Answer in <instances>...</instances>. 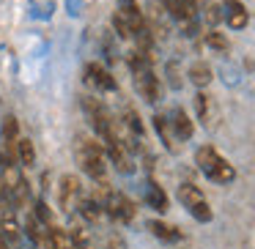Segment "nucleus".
I'll list each match as a JSON object with an SVG mask.
<instances>
[{"instance_id": "nucleus-1", "label": "nucleus", "mask_w": 255, "mask_h": 249, "mask_svg": "<svg viewBox=\"0 0 255 249\" xmlns=\"http://www.w3.org/2000/svg\"><path fill=\"white\" fill-rule=\"evenodd\" d=\"M102 145L91 137H77L74 145V156H77V165L85 170V175L94 178L96 183H107V165H105V154H102Z\"/></svg>"}, {"instance_id": "nucleus-2", "label": "nucleus", "mask_w": 255, "mask_h": 249, "mask_svg": "<svg viewBox=\"0 0 255 249\" xmlns=\"http://www.w3.org/2000/svg\"><path fill=\"white\" fill-rule=\"evenodd\" d=\"M195 165H198V170L203 172L211 183H233V178H236L233 165L228 159H222V156L217 154V148H211V145H200V148L195 151Z\"/></svg>"}, {"instance_id": "nucleus-3", "label": "nucleus", "mask_w": 255, "mask_h": 249, "mask_svg": "<svg viewBox=\"0 0 255 249\" xmlns=\"http://www.w3.org/2000/svg\"><path fill=\"white\" fill-rule=\"evenodd\" d=\"M102 211H105L110 219L116 222H124V225H129V222L134 219V214H137V205H134V200H129L124 192H107L105 200H102Z\"/></svg>"}, {"instance_id": "nucleus-4", "label": "nucleus", "mask_w": 255, "mask_h": 249, "mask_svg": "<svg viewBox=\"0 0 255 249\" xmlns=\"http://www.w3.org/2000/svg\"><path fill=\"white\" fill-rule=\"evenodd\" d=\"M178 200H181V205L198 222H211V219H214V214H211V208H209V203H206L203 192H200L195 183H181V186H178Z\"/></svg>"}, {"instance_id": "nucleus-5", "label": "nucleus", "mask_w": 255, "mask_h": 249, "mask_svg": "<svg viewBox=\"0 0 255 249\" xmlns=\"http://www.w3.org/2000/svg\"><path fill=\"white\" fill-rule=\"evenodd\" d=\"M134 88H137V93L143 96L145 101H151V104H156V101L162 99V85H159V77H154V69H140V72H134Z\"/></svg>"}, {"instance_id": "nucleus-6", "label": "nucleus", "mask_w": 255, "mask_h": 249, "mask_svg": "<svg viewBox=\"0 0 255 249\" xmlns=\"http://www.w3.org/2000/svg\"><path fill=\"white\" fill-rule=\"evenodd\" d=\"M83 80H85V85H91V88H99V90H107V93L118 90L116 77H113V74L107 72L105 66H102V63H85Z\"/></svg>"}, {"instance_id": "nucleus-7", "label": "nucleus", "mask_w": 255, "mask_h": 249, "mask_svg": "<svg viewBox=\"0 0 255 249\" xmlns=\"http://www.w3.org/2000/svg\"><path fill=\"white\" fill-rule=\"evenodd\" d=\"M80 200V178L77 175H63L58 181V205L63 211H72Z\"/></svg>"}, {"instance_id": "nucleus-8", "label": "nucleus", "mask_w": 255, "mask_h": 249, "mask_svg": "<svg viewBox=\"0 0 255 249\" xmlns=\"http://www.w3.org/2000/svg\"><path fill=\"white\" fill-rule=\"evenodd\" d=\"M222 14H225V22L231 30H242V28H247V22H250L247 8H244L239 0H225V3H222Z\"/></svg>"}, {"instance_id": "nucleus-9", "label": "nucleus", "mask_w": 255, "mask_h": 249, "mask_svg": "<svg viewBox=\"0 0 255 249\" xmlns=\"http://www.w3.org/2000/svg\"><path fill=\"white\" fill-rule=\"evenodd\" d=\"M170 129H173V134H176L178 140H189L195 134L192 121H189V115L181 110V107H176V110L170 112Z\"/></svg>"}, {"instance_id": "nucleus-10", "label": "nucleus", "mask_w": 255, "mask_h": 249, "mask_svg": "<svg viewBox=\"0 0 255 249\" xmlns=\"http://www.w3.org/2000/svg\"><path fill=\"white\" fill-rule=\"evenodd\" d=\"M145 203H148L154 211H159V214H165L167 205H170V200H167L165 189H162L159 183L154 181V178H148V183H145Z\"/></svg>"}, {"instance_id": "nucleus-11", "label": "nucleus", "mask_w": 255, "mask_h": 249, "mask_svg": "<svg viewBox=\"0 0 255 249\" xmlns=\"http://www.w3.org/2000/svg\"><path fill=\"white\" fill-rule=\"evenodd\" d=\"M148 230L154 233L159 241H165V244H178V241L184 238V233L178 230V227L167 225V222H159V219H151V222H148Z\"/></svg>"}, {"instance_id": "nucleus-12", "label": "nucleus", "mask_w": 255, "mask_h": 249, "mask_svg": "<svg viewBox=\"0 0 255 249\" xmlns=\"http://www.w3.org/2000/svg\"><path fill=\"white\" fill-rule=\"evenodd\" d=\"M165 8L178 19V22H184V19H195V11H198L195 0H165Z\"/></svg>"}, {"instance_id": "nucleus-13", "label": "nucleus", "mask_w": 255, "mask_h": 249, "mask_svg": "<svg viewBox=\"0 0 255 249\" xmlns=\"http://www.w3.org/2000/svg\"><path fill=\"white\" fill-rule=\"evenodd\" d=\"M187 77H189V83L195 85V88H206V85L211 83V66L209 63H203V61H195L192 66H189V72H187Z\"/></svg>"}, {"instance_id": "nucleus-14", "label": "nucleus", "mask_w": 255, "mask_h": 249, "mask_svg": "<svg viewBox=\"0 0 255 249\" xmlns=\"http://www.w3.org/2000/svg\"><path fill=\"white\" fill-rule=\"evenodd\" d=\"M0 230H3V238H6L8 244H19V238H22L19 222L14 219L11 211H3V216H0Z\"/></svg>"}, {"instance_id": "nucleus-15", "label": "nucleus", "mask_w": 255, "mask_h": 249, "mask_svg": "<svg viewBox=\"0 0 255 249\" xmlns=\"http://www.w3.org/2000/svg\"><path fill=\"white\" fill-rule=\"evenodd\" d=\"M154 129H156V134H159V140H162V145H165L167 151H173L176 154V143H173V129H170V121H167L165 115H154Z\"/></svg>"}, {"instance_id": "nucleus-16", "label": "nucleus", "mask_w": 255, "mask_h": 249, "mask_svg": "<svg viewBox=\"0 0 255 249\" xmlns=\"http://www.w3.org/2000/svg\"><path fill=\"white\" fill-rule=\"evenodd\" d=\"M77 208H80V216H83L85 222H99L102 205L96 203L94 197H80V200H77Z\"/></svg>"}, {"instance_id": "nucleus-17", "label": "nucleus", "mask_w": 255, "mask_h": 249, "mask_svg": "<svg viewBox=\"0 0 255 249\" xmlns=\"http://www.w3.org/2000/svg\"><path fill=\"white\" fill-rule=\"evenodd\" d=\"M17 162L22 167H33L36 165V148H33V143H30L28 137L17 140Z\"/></svg>"}, {"instance_id": "nucleus-18", "label": "nucleus", "mask_w": 255, "mask_h": 249, "mask_svg": "<svg viewBox=\"0 0 255 249\" xmlns=\"http://www.w3.org/2000/svg\"><path fill=\"white\" fill-rule=\"evenodd\" d=\"M124 126L129 129L132 134H137V137H145V126H143V118L137 115V110H132V107H127L124 110Z\"/></svg>"}, {"instance_id": "nucleus-19", "label": "nucleus", "mask_w": 255, "mask_h": 249, "mask_svg": "<svg viewBox=\"0 0 255 249\" xmlns=\"http://www.w3.org/2000/svg\"><path fill=\"white\" fill-rule=\"evenodd\" d=\"M113 30L118 33V39H134V30H132V25H129V19L124 17V11L113 14Z\"/></svg>"}, {"instance_id": "nucleus-20", "label": "nucleus", "mask_w": 255, "mask_h": 249, "mask_svg": "<svg viewBox=\"0 0 255 249\" xmlns=\"http://www.w3.org/2000/svg\"><path fill=\"white\" fill-rule=\"evenodd\" d=\"M19 140V121L14 115L3 118V143H17Z\"/></svg>"}, {"instance_id": "nucleus-21", "label": "nucleus", "mask_w": 255, "mask_h": 249, "mask_svg": "<svg viewBox=\"0 0 255 249\" xmlns=\"http://www.w3.org/2000/svg\"><path fill=\"white\" fill-rule=\"evenodd\" d=\"M206 44H209L211 50H217V52H228V47H231L220 30H209V33H206Z\"/></svg>"}, {"instance_id": "nucleus-22", "label": "nucleus", "mask_w": 255, "mask_h": 249, "mask_svg": "<svg viewBox=\"0 0 255 249\" xmlns=\"http://www.w3.org/2000/svg\"><path fill=\"white\" fill-rule=\"evenodd\" d=\"M165 74H167V85H170L173 90H178L184 85V80H181V69H178V63L176 61H170L165 66Z\"/></svg>"}, {"instance_id": "nucleus-23", "label": "nucleus", "mask_w": 255, "mask_h": 249, "mask_svg": "<svg viewBox=\"0 0 255 249\" xmlns=\"http://www.w3.org/2000/svg\"><path fill=\"white\" fill-rule=\"evenodd\" d=\"M69 238H72L74 249H88V244H91V236L85 233V227H72V230H69Z\"/></svg>"}, {"instance_id": "nucleus-24", "label": "nucleus", "mask_w": 255, "mask_h": 249, "mask_svg": "<svg viewBox=\"0 0 255 249\" xmlns=\"http://www.w3.org/2000/svg\"><path fill=\"white\" fill-rule=\"evenodd\" d=\"M33 216L39 222H44V225H52V214H50V205L44 203V200H36L33 203Z\"/></svg>"}, {"instance_id": "nucleus-25", "label": "nucleus", "mask_w": 255, "mask_h": 249, "mask_svg": "<svg viewBox=\"0 0 255 249\" xmlns=\"http://www.w3.org/2000/svg\"><path fill=\"white\" fill-rule=\"evenodd\" d=\"M195 110H198L200 121H209V96H206V93L195 96Z\"/></svg>"}, {"instance_id": "nucleus-26", "label": "nucleus", "mask_w": 255, "mask_h": 249, "mask_svg": "<svg viewBox=\"0 0 255 249\" xmlns=\"http://www.w3.org/2000/svg\"><path fill=\"white\" fill-rule=\"evenodd\" d=\"M220 19H225L222 6H209V8H206V22H209V25H217Z\"/></svg>"}, {"instance_id": "nucleus-27", "label": "nucleus", "mask_w": 255, "mask_h": 249, "mask_svg": "<svg viewBox=\"0 0 255 249\" xmlns=\"http://www.w3.org/2000/svg\"><path fill=\"white\" fill-rule=\"evenodd\" d=\"M105 249H127V244H124V238H118V236H113V238H107V244H105Z\"/></svg>"}, {"instance_id": "nucleus-28", "label": "nucleus", "mask_w": 255, "mask_h": 249, "mask_svg": "<svg viewBox=\"0 0 255 249\" xmlns=\"http://www.w3.org/2000/svg\"><path fill=\"white\" fill-rule=\"evenodd\" d=\"M121 11H137V0H118Z\"/></svg>"}, {"instance_id": "nucleus-29", "label": "nucleus", "mask_w": 255, "mask_h": 249, "mask_svg": "<svg viewBox=\"0 0 255 249\" xmlns=\"http://www.w3.org/2000/svg\"><path fill=\"white\" fill-rule=\"evenodd\" d=\"M0 249H8V241H6L3 236H0Z\"/></svg>"}]
</instances>
